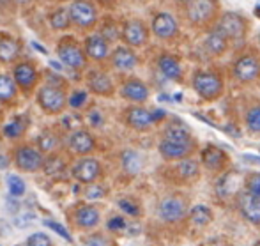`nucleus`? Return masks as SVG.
Masks as SVG:
<instances>
[{"mask_svg": "<svg viewBox=\"0 0 260 246\" xmlns=\"http://www.w3.org/2000/svg\"><path fill=\"white\" fill-rule=\"evenodd\" d=\"M75 222L82 229H94L100 223V211L94 205H83L75 212Z\"/></svg>", "mask_w": 260, "mask_h": 246, "instance_id": "26", "label": "nucleus"}, {"mask_svg": "<svg viewBox=\"0 0 260 246\" xmlns=\"http://www.w3.org/2000/svg\"><path fill=\"white\" fill-rule=\"evenodd\" d=\"M7 6H9V0H0V9H4Z\"/></svg>", "mask_w": 260, "mask_h": 246, "instance_id": "49", "label": "nucleus"}, {"mask_svg": "<svg viewBox=\"0 0 260 246\" xmlns=\"http://www.w3.org/2000/svg\"><path fill=\"white\" fill-rule=\"evenodd\" d=\"M253 246H260V241H257V243H255Z\"/></svg>", "mask_w": 260, "mask_h": 246, "instance_id": "52", "label": "nucleus"}, {"mask_svg": "<svg viewBox=\"0 0 260 246\" xmlns=\"http://www.w3.org/2000/svg\"><path fill=\"white\" fill-rule=\"evenodd\" d=\"M216 27L226 36L230 43H239L246 38L248 32V21L239 13H223L216 21Z\"/></svg>", "mask_w": 260, "mask_h": 246, "instance_id": "3", "label": "nucleus"}, {"mask_svg": "<svg viewBox=\"0 0 260 246\" xmlns=\"http://www.w3.org/2000/svg\"><path fill=\"white\" fill-rule=\"evenodd\" d=\"M16 4H27V2H30V0H14Z\"/></svg>", "mask_w": 260, "mask_h": 246, "instance_id": "51", "label": "nucleus"}, {"mask_svg": "<svg viewBox=\"0 0 260 246\" xmlns=\"http://www.w3.org/2000/svg\"><path fill=\"white\" fill-rule=\"evenodd\" d=\"M226 154L216 145H206L202 150V165L211 172H219L226 167Z\"/></svg>", "mask_w": 260, "mask_h": 246, "instance_id": "16", "label": "nucleus"}, {"mask_svg": "<svg viewBox=\"0 0 260 246\" xmlns=\"http://www.w3.org/2000/svg\"><path fill=\"white\" fill-rule=\"evenodd\" d=\"M7 188H9V193L13 197H21V195H25L27 186H25L21 177H18V175H9V177H7Z\"/></svg>", "mask_w": 260, "mask_h": 246, "instance_id": "37", "label": "nucleus"}, {"mask_svg": "<svg viewBox=\"0 0 260 246\" xmlns=\"http://www.w3.org/2000/svg\"><path fill=\"white\" fill-rule=\"evenodd\" d=\"M58 145V138L57 135L50 133V131H45L38 137V149H41L43 152H50V150L57 149Z\"/></svg>", "mask_w": 260, "mask_h": 246, "instance_id": "35", "label": "nucleus"}, {"mask_svg": "<svg viewBox=\"0 0 260 246\" xmlns=\"http://www.w3.org/2000/svg\"><path fill=\"white\" fill-rule=\"evenodd\" d=\"M87 83H89V89L100 96H112L113 93V83L106 73L92 71L87 78Z\"/></svg>", "mask_w": 260, "mask_h": 246, "instance_id": "25", "label": "nucleus"}, {"mask_svg": "<svg viewBox=\"0 0 260 246\" xmlns=\"http://www.w3.org/2000/svg\"><path fill=\"white\" fill-rule=\"evenodd\" d=\"M120 161H122V168L129 175H135L142 170V156L137 152V150H131V149L124 150Z\"/></svg>", "mask_w": 260, "mask_h": 246, "instance_id": "28", "label": "nucleus"}, {"mask_svg": "<svg viewBox=\"0 0 260 246\" xmlns=\"http://www.w3.org/2000/svg\"><path fill=\"white\" fill-rule=\"evenodd\" d=\"M45 225L48 227V229H52L55 234H58L62 239H68L69 243H73L71 234L68 232V229H66L64 225H60V223H57V222H52V220H45Z\"/></svg>", "mask_w": 260, "mask_h": 246, "instance_id": "40", "label": "nucleus"}, {"mask_svg": "<svg viewBox=\"0 0 260 246\" xmlns=\"http://www.w3.org/2000/svg\"><path fill=\"white\" fill-rule=\"evenodd\" d=\"M189 220H191L193 225L197 227H206L212 222V212L207 205H193L191 211H189Z\"/></svg>", "mask_w": 260, "mask_h": 246, "instance_id": "30", "label": "nucleus"}, {"mask_svg": "<svg viewBox=\"0 0 260 246\" xmlns=\"http://www.w3.org/2000/svg\"><path fill=\"white\" fill-rule=\"evenodd\" d=\"M85 53L94 60H103L108 57L110 48H108V39L103 34H96L87 38L85 41Z\"/></svg>", "mask_w": 260, "mask_h": 246, "instance_id": "23", "label": "nucleus"}, {"mask_svg": "<svg viewBox=\"0 0 260 246\" xmlns=\"http://www.w3.org/2000/svg\"><path fill=\"white\" fill-rule=\"evenodd\" d=\"M177 172L182 179H197L200 174V165L195 160H184L182 158L181 163L177 165Z\"/></svg>", "mask_w": 260, "mask_h": 246, "instance_id": "32", "label": "nucleus"}, {"mask_svg": "<svg viewBox=\"0 0 260 246\" xmlns=\"http://www.w3.org/2000/svg\"><path fill=\"white\" fill-rule=\"evenodd\" d=\"M43 168H45V172L48 175H58L64 170V163H62L60 158H48L45 161V165H43Z\"/></svg>", "mask_w": 260, "mask_h": 246, "instance_id": "39", "label": "nucleus"}, {"mask_svg": "<svg viewBox=\"0 0 260 246\" xmlns=\"http://www.w3.org/2000/svg\"><path fill=\"white\" fill-rule=\"evenodd\" d=\"M14 165L23 172H36L45 165V158L39 149L30 145H21L14 150Z\"/></svg>", "mask_w": 260, "mask_h": 246, "instance_id": "6", "label": "nucleus"}, {"mask_svg": "<svg viewBox=\"0 0 260 246\" xmlns=\"http://www.w3.org/2000/svg\"><path fill=\"white\" fill-rule=\"evenodd\" d=\"M105 195V190L101 186H90L87 190V198H101Z\"/></svg>", "mask_w": 260, "mask_h": 246, "instance_id": "45", "label": "nucleus"}, {"mask_svg": "<svg viewBox=\"0 0 260 246\" xmlns=\"http://www.w3.org/2000/svg\"><path fill=\"white\" fill-rule=\"evenodd\" d=\"M20 53V46H18L16 39L11 36L2 34L0 36V62H13Z\"/></svg>", "mask_w": 260, "mask_h": 246, "instance_id": "27", "label": "nucleus"}, {"mask_svg": "<svg viewBox=\"0 0 260 246\" xmlns=\"http://www.w3.org/2000/svg\"><path fill=\"white\" fill-rule=\"evenodd\" d=\"M120 94L126 98L127 101L133 103H144L149 98V87L140 80H127L122 87H120Z\"/></svg>", "mask_w": 260, "mask_h": 246, "instance_id": "21", "label": "nucleus"}, {"mask_svg": "<svg viewBox=\"0 0 260 246\" xmlns=\"http://www.w3.org/2000/svg\"><path fill=\"white\" fill-rule=\"evenodd\" d=\"M237 207H239L241 214L244 220H248L250 223L260 225V198L251 195L250 192L243 190L237 193Z\"/></svg>", "mask_w": 260, "mask_h": 246, "instance_id": "11", "label": "nucleus"}, {"mask_svg": "<svg viewBox=\"0 0 260 246\" xmlns=\"http://www.w3.org/2000/svg\"><path fill=\"white\" fill-rule=\"evenodd\" d=\"M85 101H87L85 90H75V93H73L68 99L69 106H73V108H82V106L85 105Z\"/></svg>", "mask_w": 260, "mask_h": 246, "instance_id": "43", "label": "nucleus"}, {"mask_svg": "<svg viewBox=\"0 0 260 246\" xmlns=\"http://www.w3.org/2000/svg\"><path fill=\"white\" fill-rule=\"evenodd\" d=\"M87 246H106V241L103 239V237H100V236H94V237H90V239L87 241Z\"/></svg>", "mask_w": 260, "mask_h": 246, "instance_id": "47", "label": "nucleus"}, {"mask_svg": "<svg viewBox=\"0 0 260 246\" xmlns=\"http://www.w3.org/2000/svg\"><path fill=\"white\" fill-rule=\"evenodd\" d=\"M122 39L126 41V45L129 46H142L147 43L149 32L147 27L142 23L140 20H129L124 23L122 27Z\"/></svg>", "mask_w": 260, "mask_h": 246, "instance_id": "13", "label": "nucleus"}, {"mask_svg": "<svg viewBox=\"0 0 260 246\" xmlns=\"http://www.w3.org/2000/svg\"><path fill=\"white\" fill-rule=\"evenodd\" d=\"M229 45L230 41L226 39V36L216 25L207 32L206 39H204V48H206V51L211 57H221L229 50Z\"/></svg>", "mask_w": 260, "mask_h": 246, "instance_id": "14", "label": "nucleus"}, {"mask_svg": "<svg viewBox=\"0 0 260 246\" xmlns=\"http://www.w3.org/2000/svg\"><path fill=\"white\" fill-rule=\"evenodd\" d=\"M69 149L76 154H89L96 149V140L85 130H78L69 137Z\"/></svg>", "mask_w": 260, "mask_h": 246, "instance_id": "19", "label": "nucleus"}, {"mask_svg": "<svg viewBox=\"0 0 260 246\" xmlns=\"http://www.w3.org/2000/svg\"><path fill=\"white\" fill-rule=\"evenodd\" d=\"M163 138L174 142H191V130L181 119H174L165 126Z\"/></svg>", "mask_w": 260, "mask_h": 246, "instance_id": "20", "label": "nucleus"}, {"mask_svg": "<svg viewBox=\"0 0 260 246\" xmlns=\"http://www.w3.org/2000/svg\"><path fill=\"white\" fill-rule=\"evenodd\" d=\"M126 120L127 124H129L131 128H135V130H147V128H151L152 124L156 122L154 120V115H152V112H149V110L145 108H140V106H133V108H129L126 112Z\"/></svg>", "mask_w": 260, "mask_h": 246, "instance_id": "18", "label": "nucleus"}, {"mask_svg": "<svg viewBox=\"0 0 260 246\" xmlns=\"http://www.w3.org/2000/svg\"><path fill=\"white\" fill-rule=\"evenodd\" d=\"M244 190L260 198V172H253V174L248 175L246 181H244Z\"/></svg>", "mask_w": 260, "mask_h": 246, "instance_id": "38", "label": "nucleus"}, {"mask_svg": "<svg viewBox=\"0 0 260 246\" xmlns=\"http://www.w3.org/2000/svg\"><path fill=\"white\" fill-rule=\"evenodd\" d=\"M90 124H92V126H101V115L98 112L90 113Z\"/></svg>", "mask_w": 260, "mask_h": 246, "instance_id": "48", "label": "nucleus"}, {"mask_svg": "<svg viewBox=\"0 0 260 246\" xmlns=\"http://www.w3.org/2000/svg\"><path fill=\"white\" fill-rule=\"evenodd\" d=\"M101 175V165L94 158H83L73 167V177L82 184H92Z\"/></svg>", "mask_w": 260, "mask_h": 246, "instance_id": "9", "label": "nucleus"}, {"mask_svg": "<svg viewBox=\"0 0 260 246\" xmlns=\"http://www.w3.org/2000/svg\"><path fill=\"white\" fill-rule=\"evenodd\" d=\"M174 2H177V4H182V6H188L191 0H174Z\"/></svg>", "mask_w": 260, "mask_h": 246, "instance_id": "50", "label": "nucleus"}, {"mask_svg": "<svg viewBox=\"0 0 260 246\" xmlns=\"http://www.w3.org/2000/svg\"><path fill=\"white\" fill-rule=\"evenodd\" d=\"M28 122H27V117H18V119H14L11 124H7L6 128H4V135H6L7 138H18L23 135V131L27 130Z\"/></svg>", "mask_w": 260, "mask_h": 246, "instance_id": "34", "label": "nucleus"}, {"mask_svg": "<svg viewBox=\"0 0 260 246\" xmlns=\"http://www.w3.org/2000/svg\"><path fill=\"white\" fill-rule=\"evenodd\" d=\"M18 246H27V244H18Z\"/></svg>", "mask_w": 260, "mask_h": 246, "instance_id": "54", "label": "nucleus"}, {"mask_svg": "<svg viewBox=\"0 0 260 246\" xmlns=\"http://www.w3.org/2000/svg\"><path fill=\"white\" fill-rule=\"evenodd\" d=\"M157 68H159V71L163 73L167 78L175 80V82H181L182 68H181V62H179L177 57L163 53L159 58H157Z\"/></svg>", "mask_w": 260, "mask_h": 246, "instance_id": "24", "label": "nucleus"}, {"mask_svg": "<svg viewBox=\"0 0 260 246\" xmlns=\"http://www.w3.org/2000/svg\"><path fill=\"white\" fill-rule=\"evenodd\" d=\"M239 186V179H237L236 172H226L221 179H219L218 186H216V192H218L219 197H229L230 193H234Z\"/></svg>", "mask_w": 260, "mask_h": 246, "instance_id": "29", "label": "nucleus"}, {"mask_svg": "<svg viewBox=\"0 0 260 246\" xmlns=\"http://www.w3.org/2000/svg\"><path fill=\"white\" fill-rule=\"evenodd\" d=\"M246 128L251 133H260V105L251 106L246 112Z\"/></svg>", "mask_w": 260, "mask_h": 246, "instance_id": "36", "label": "nucleus"}, {"mask_svg": "<svg viewBox=\"0 0 260 246\" xmlns=\"http://www.w3.org/2000/svg\"><path fill=\"white\" fill-rule=\"evenodd\" d=\"M38 103L46 113H60L66 108V94L57 85H43L38 93Z\"/></svg>", "mask_w": 260, "mask_h": 246, "instance_id": "5", "label": "nucleus"}, {"mask_svg": "<svg viewBox=\"0 0 260 246\" xmlns=\"http://www.w3.org/2000/svg\"><path fill=\"white\" fill-rule=\"evenodd\" d=\"M218 0H191L186 6V16L197 27H206L212 21H218Z\"/></svg>", "mask_w": 260, "mask_h": 246, "instance_id": "2", "label": "nucleus"}, {"mask_svg": "<svg viewBox=\"0 0 260 246\" xmlns=\"http://www.w3.org/2000/svg\"><path fill=\"white\" fill-rule=\"evenodd\" d=\"M193 150V142H174V140H163L159 142V152L165 160H182Z\"/></svg>", "mask_w": 260, "mask_h": 246, "instance_id": "15", "label": "nucleus"}, {"mask_svg": "<svg viewBox=\"0 0 260 246\" xmlns=\"http://www.w3.org/2000/svg\"><path fill=\"white\" fill-rule=\"evenodd\" d=\"M112 64H113V68L119 69V71H131V69H135L138 64L137 53L127 48V46H119V48H115L112 53Z\"/></svg>", "mask_w": 260, "mask_h": 246, "instance_id": "17", "label": "nucleus"}, {"mask_svg": "<svg viewBox=\"0 0 260 246\" xmlns=\"http://www.w3.org/2000/svg\"><path fill=\"white\" fill-rule=\"evenodd\" d=\"M13 78L20 89L28 90V89H32V85H34L36 80H38V73H36V69L32 64L21 62V64H18L16 68H14Z\"/></svg>", "mask_w": 260, "mask_h": 246, "instance_id": "22", "label": "nucleus"}, {"mask_svg": "<svg viewBox=\"0 0 260 246\" xmlns=\"http://www.w3.org/2000/svg\"><path fill=\"white\" fill-rule=\"evenodd\" d=\"M119 207L122 209L126 214H129V216H138V214H140V207H138V205L135 204L133 200H129V198H120V200H119Z\"/></svg>", "mask_w": 260, "mask_h": 246, "instance_id": "42", "label": "nucleus"}, {"mask_svg": "<svg viewBox=\"0 0 260 246\" xmlns=\"http://www.w3.org/2000/svg\"><path fill=\"white\" fill-rule=\"evenodd\" d=\"M58 58L71 69H82L87 64V53L73 41H64L57 48Z\"/></svg>", "mask_w": 260, "mask_h": 246, "instance_id": "8", "label": "nucleus"}, {"mask_svg": "<svg viewBox=\"0 0 260 246\" xmlns=\"http://www.w3.org/2000/svg\"><path fill=\"white\" fill-rule=\"evenodd\" d=\"M258 45H260V32H258Z\"/></svg>", "mask_w": 260, "mask_h": 246, "instance_id": "53", "label": "nucleus"}, {"mask_svg": "<svg viewBox=\"0 0 260 246\" xmlns=\"http://www.w3.org/2000/svg\"><path fill=\"white\" fill-rule=\"evenodd\" d=\"M101 34H103L105 38L108 39V41H113V39L119 38V32H117L115 28H113V25H112V27H110V25H106V27L103 28V32H101Z\"/></svg>", "mask_w": 260, "mask_h": 246, "instance_id": "46", "label": "nucleus"}, {"mask_svg": "<svg viewBox=\"0 0 260 246\" xmlns=\"http://www.w3.org/2000/svg\"><path fill=\"white\" fill-rule=\"evenodd\" d=\"M191 85L195 89V93L206 101L218 99L223 94V89H225L221 76L214 71H207V69H197L193 73Z\"/></svg>", "mask_w": 260, "mask_h": 246, "instance_id": "1", "label": "nucleus"}, {"mask_svg": "<svg viewBox=\"0 0 260 246\" xmlns=\"http://www.w3.org/2000/svg\"><path fill=\"white\" fill-rule=\"evenodd\" d=\"M234 76L241 83H251L260 78V57L255 53H243L234 62Z\"/></svg>", "mask_w": 260, "mask_h": 246, "instance_id": "4", "label": "nucleus"}, {"mask_svg": "<svg viewBox=\"0 0 260 246\" xmlns=\"http://www.w3.org/2000/svg\"><path fill=\"white\" fill-rule=\"evenodd\" d=\"M157 214L163 222L167 223H177L186 216V205L181 198L177 197H168L159 202L157 207Z\"/></svg>", "mask_w": 260, "mask_h": 246, "instance_id": "10", "label": "nucleus"}, {"mask_svg": "<svg viewBox=\"0 0 260 246\" xmlns=\"http://www.w3.org/2000/svg\"><path fill=\"white\" fill-rule=\"evenodd\" d=\"M27 246H52V239H50L46 234L43 232H38V234H32V236H28Z\"/></svg>", "mask_w": 260, "mask_h": 246, "instance_id": "41", "label": "nucleus"}, {"mask_svg": "<svg viewBox=\"0 0 260 246\" xmlns=\"http://www.w3.org/2000/svg\"><path fill=\"white\" fill-rule=\"evenodd\" d=\"M152 32L157 39H172L179 34V21L170 13H159L152 20Z\"/></svg>", "mask_w": 260, "mask_h": 246, "instance_id": "12", "label": "nucleus"}, {"mask_svg": "<svg viewBox=\"0 0 260 246\" xmlns=\"http://www.w3.org/2000/svg\"><path fill=\"white\" fill-rule=\"evenodd\" d=\"M71 21H73L71 14H69V11L66 7H58L57 11H53L50 14V25H52L55 30H64V28L69 27Z\"/></svg>", "mask_w": 260, "mask_h": 246, "instance_id": "31", "label": "nucleus"}, {"mask_svg": "<svg viewBox=\"0 0 260 246\" xmlns=\"http://www.w3.org/2000/svg\"><path fill=\"white\" fill-rule=\"evenodd\" d=\"M16 96V82L7 75H0V101H9Z\"/></svg>", "mask_w": 260, "mask_h": 246, "instance_id": "33", "label": "nucleus"}, {"mask_svg": "<svg viewBox=\"0 0 260 246\" xmlns=\"http://www.w3.org/2000/svg\"><path fill=\"white\" fill-rule=\"evenodd\" d=\"M69 14H71L73 23H76L82 28L92 27L98 20V11L90 0H75L69 6Z\"/></svg>", "mask_w": 260, "mask_h": 246, "instance_id": "7", "label": "nucleus"}, {"mask_svg": "<svg viewBox=\"0 0 260 246\" xmlns=\"http://www.w3.org/2000/svg\"><path fill=\"white\" fill-rule=\"evenodd\" d=\"M108 229L110 230H122V229H126V222H124V218H120V216H115V218H112L108 222Z\"/></svg>", "mask_w": 260, "mask_h": 246, "instance_id": "44", "label": "nucleus"}]
</instances>
